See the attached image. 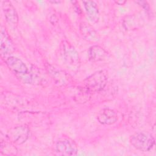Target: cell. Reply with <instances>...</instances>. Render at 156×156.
<instances>
[{
    "label": "cell",
    "instance_id": "1",
    "mask_svg": "<svg viewBox=\"0 0 156 156\" xmlns=\"http://www.w3.org/2000/svg\"><path fill=\"white\" fill-rule=\"evenodd\" d=\"M60 52L66 65L72 70H77L80 65L79 55L74 47L67 40L60 43Z\"/></svg>",
    "mask_w": 156,
    "mask_h": 156
},
{
    "label": "cell",
    "instance_id": "12",
    "mask_svg": "<svg viewBox=\"0 0 156 156\" xmlns=\"http://www.w3.org/2000/svg\"><path fill=\"white\" fill-rule=\"evenodd\" d=\"M83 4L89 20L93 23H96L99 19V12L97 4L94 1H83Z\"/></svg>",
    "mask_w": 156,
    "mask_h": 156
},
{
    "label": "cell",
    "instance_id": "2",
    "mask_svg": "<svg viewBox=\"0 0 156 156\" xmlns=\"http://www.w3.org/2000/svg\"><path fill=\"white\" fill-rule=\"evenodd\" d=\"M108 80V73L106 70L96 71L83 80V85L87 91L94 93L104 89Z\"/></svg>",
    "mask_w": 156,
    "mask_h": 156
},
{
    "label": "cell",
    "instance_id": "16",
    "mask_svg": "<svg viewBox=\"0 0 156 156\" xmlns=\"http://www.w3.org/2000/svg\"><path fill=\"white\" fill-rule=\"evenodd\" d=\"M125 2L126 1H116V3L119 5H123Z\"/></svg>",
    "mask_w": 156,
    "mask_h": 156
},
{
    "label": "cell",
    "instance_id": "5",
    "mask_svg": "<svg viewBox=\"0 0 156 156\" xmlns=\"http://www.w3.org/2000/svg\"><path fill=\"white\" fill-rule=\"evenodd\" d=\"M55 152L60 155H76L78 149L76 143L70 138L59 140L55 143Z\"/></svg>",
    "mask_w": 156,
    "mask_h": 156
},
{
    "label": "cell",
    "instance_id": "9",
    "mask_svg": "<svg viewBox=\"0 0 156 156\" xmlns=\"http://www.w3.org/2000/svg\"><path fill=\"white\" fill-rule=\"evenodd\" d=\"M80 32L83 38L91 43L98 42L100 40V37L94 29L88 23L82 22L79 26Z\"/></svg>",
    "mask_w": 156,
    "mask_h": 156
},
{
    "label": "cell",
    "instance_id": "14",
    "mask_svg": "<svg viewBox=\"0 0 156 156\" xmlns=\"http://www.w3.org/2000/svg\"><path fill=\"white\" fill-rule=\"evenodd\" d=\"M9 141V140H8ZM14 144L9 141L8 142H1V152L4 155H15L16 154V149L13 146Z\"/></svg>",
    "mask_w": 156,
    "mask_h": 156
},
{
    "label": "cell",
    "instance_id": "4",
    "mask_svg": "<svg viewBox=\"0 0 156 156\" xmlns=\"http://www.w3.org/2000/svg\"><path fill=\"white\" fill-rule=\"evenodd\" d=\"M29 129L25 126H18L11 128L7 133V140L14 144H22L29 137Z\"/></svg>",
    "mask_w": 156,
    "mask_h": 156
},
{
    "label": "cell",
    "instance_id": "3",
    "mask_svg": "<svg viewBox=\"0 0 156 156\" xmlns=\"http://www.w3.org/2000/svg\"><path fill=\"white\" fill-rule=\"evenodd\" d=\"M130 142L135 149L143 152H149L155 144V139L149 133L140 132L130 136Z\"/></svg>",
    "mask_w": 156,
    "mask_h": 156
},
{
    "label": "cell",
    "instance_id": "13",
    "mask_svg": "<svg viewBox=\"0 0 156 156\" xmlns=\"http://www.w3.org/2000/svg\"><path fill=\"white\" fill-rule=\"evenodd\" d=\"M48 69L51 76L53 77V79H54L57 83L62 84L65 83L66 77V74L63 71H62L60 69H57L51 66H49Z\"/></svg>",
    "mask_w": 156,
    "mask_h": 156
},
{
    "label": "cell",
    "instance_id": "6",
    "mask_svg": "<svg viewBox=\"0 0 156 156\" xmlns=\"http://www.w3.org/2000/svg\"><path fill=\"white\" fill-rule=\"evenodd\" d=\"M5 58L7 66L18 78H20L29 72L26 64L19 58L15 56H7Z\"/></svg>",
    "mask_w": 156,
    "mask_h": 156
},
{
    "label": "cell",
    "instance_id": "15",
    "mask_svg": "<svg viewBox=\"0 0 156 156\" xmlns=\"http://www.w3.org/2000/svg\"><path fill=\"white\" fill-rule=\"evenodd\" d=\"M136 20L135 16H129L124 20V26L129 30L135 28L136 27V26L138 25V21Z\"/></svg>",
    "mask_w": 156,
    "mask_h": 156
},
{
    "label": "cell",
    "instance_id": "7",
    "mask_svg": "<svg viewBox=\"0 0 156 156\" xmlns=\"http://www.w3.org/2000/svg\"><path fill=\"white\" fill-rule=\"evenodd\" d=\"M0 46H1V55L7 56L9 54L12 53L15 48L13 44V43L5 29V27H1V41H0Z\"/></svg>",
    "mask_w": 156,
    "mask_h": 156
},
{
    "label": "cell",
    "instance_id": "11",
    "mask_svg": "<svg viewBox=\"0 0 156 156\" xmlns=\"http://www.w3.org/2000/svg\"><path fill=\"white\" fill-rule=\"evenodd\" d=\"M88 59L92 62L104 60L108 55L107 52L99 45L91 46L87 52Z\"/></svg>",
    "mask_w": 156,
    "mask_h": 156
},
{
    "label": "cell",
    "instance_id": "10",
    "mask_svg": "<svg viewBox=\"0 0 156 156\" xmlns=\"http://www.w3.org/2000/svg\"><path fill=\"white\" fill-rule=\"evenodd\" d=\"M97 119L99 123L104 125H111L118 120L116 113L109 108L101 109L98 113Z\"/></svg>",
    "mask_w": 156,
    "mask_h": 156
},
{
    "label": "cell",
    "instance_id": "8",
    "mask_svg": "<svg viewBox=\"0 0 156 156\" xmlns=\"http://www.w3.org/2000/svg\"><path fill=\"white\" fill-rule=\"evenodd\" d=\"M2 7L6 21L12 26H16L18 22V16L12 2L9 1H4Z\"/></svg>",
    "mask_w": 156,
    "mask_h": 156
}]
</instances>
